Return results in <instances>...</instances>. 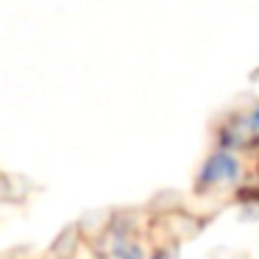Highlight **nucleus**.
<instances>
[{"mask_svg": "<svg viewBox=\"0 0 259 259\" xmlns=\"http://www.w3.org/2000/svg\"><path fill=\"white\" fill-rule=\"evenodd\" d=\"M156 259H170V253H162V256H156Z\"/></svg>", "mask_w": 259, "mask_h": 259, "instance_id": "nucleus-3", "label": "nucleus"}, {"mask_svg": "<svg viewBox=\"0 0 259 259\" xmlns=\"http://www.w3.org/2000/svg\"><path fill=\"white\" fill-rule=\"evenodd\" d=\"M237 179H240V159L231 156V153H214L203 164V173H201V184H209V187L231 184Z\"/></svg>", "mask_w": 259, "mask_h": 259, "instance_id": "nucleus-1", "label": "nucleus"}, {"mask_svg": "<svg viewBox=\"0 0 259 259\" xmlns=\"http://www.w3.org/2000/svg\"><path fill=\"white\" fill-rule=\"evenodd\" d=\"M112 253L117 259H145V253H142V248L137 245V242L131 240H117L112 245Z\"/></svg>", "mask_w": 259, "mask_h": 259, "instance_id": "nucleus-2", "label": "nucleus"}]
</instances>
